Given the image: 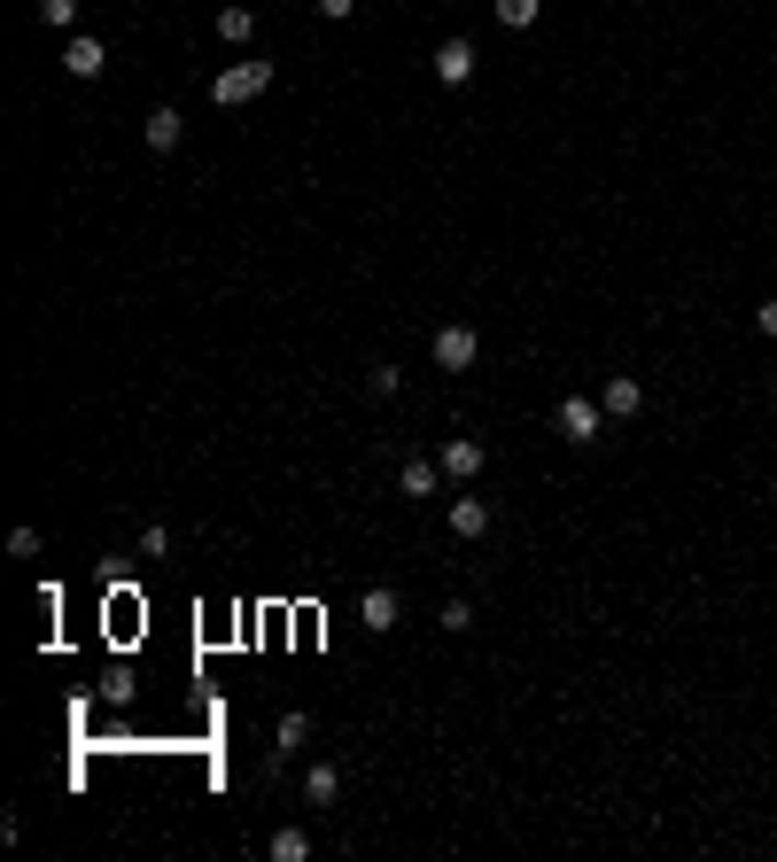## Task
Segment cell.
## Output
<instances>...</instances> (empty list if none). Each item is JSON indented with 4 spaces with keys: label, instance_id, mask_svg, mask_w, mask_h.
Listing matches in <instances>:
<instances>
[{
    "label": "cell",
    "instance_id": "cell-1",
    "mask_svg": "<svg viewBox=\"0 0 777 862\" xmlns=\"http://www.w3.org/2000/svg\"><path fill=\"white\" fill-rule=\"evenodd\" d=\"M265 85H273V62H226V70L210 78V102H218V110H249Z\"/></svg>",
    "mask_w": 777,
    "mask_h": 862
},
{
    "label": "cell",
    "instance_id": "cell-12",
    "mask_svg": "<svg viewBox=\"0 0 777 862\" xmlns=\"http://www.w3.org/2000/svg\"><path fill=\"white\" fill-rule=\"evenodd\" d=\"M218 39H226V47H249V39H256V16L241 9V0H226V9H218Z\"/></svg>",
    "mask_w": 777,
    "mask_h": 862
},
{
    "label": "cell",
    "instance_id": "cell-7",
    "mask_svg": "<svg viewBox=\"0 0 777 862\" xmlns=\"http://www.w3.org/2000/svg\"><path fill=\"white\" fill-rule=\"evenodd\" d=\"M475 62H482V55H475V39H444V47H436V78H444V85H467V78H475Z\"/></svg>",
    "mask_w": 777,
    "mask_h": 862
},
{
    "label": "cell",
    "instance_id": "cell-18",
    "mask_svg": "<svg viewBox=\"0 0 777 862\" xmlns=\"http://www.w3.org/2000/svg\"><path fill=\"white\" fill-rule=\"evenodd\" d=\"M436 622H444L452 637H467V630H475V607H467V598H444V614H436Z\"/></svg>",
    "mask_w": 777,
    "mask_h": 862
},
{
    "label": "cell",
    "instance_id": "cell-17",
    "mask_svg": "<svg viewBox=\"0 0 777 862\" xmlns=\"http://www.w3.org/2000/svg\"><path fill=\"white\" fill-rule=\"evenodd\" d=\"M39 24H47V32H70V24H78V0H39Z\"/></svg>",
    "mask_w": 777,
    "mask_h": 862
},
{
    "label": "cell",
    "instance_id": "cell-20",
    "mask_svg": "<svg viewBox=\"0 0 777 862\" xmlns=\"http://www.w3.org/2000/svg\"><path fill=\"white\" fill-rule=\"evenodd\" d=\"M311 9H319L327 24H351V16H358V0H311Z\"/></svg>",
    "mask_w": 777,
    "mask_h": 862
},
{
    "label": "cell",
    "instance_id": "cell-2",
    "mask_svg": "<svg viewBox=\"0 0 777 862\" xmlns=\"http://www.w3.org/2000/svg\"><path fill=\"white\" fill-rule=\"evenodd\" d=\"M552 427H560L568 444H598V427H607V412H598V396H560Z\"/></svg>",
    "mask_w": 777,
    "mask_h": 862
},
{
    "label": "cell",
    "instance_id": "cell-11",
    "mask_svg": "<svg viewBox=\"0 0 777 862\" xmlns=\"http://www.w3.org/2000/svg\"><path fill=\"white\" fill-rule=\"evenodd\" d=\"M452 537H490V505L482 497H452Z\"/></svg>",
    "mask_w": 777,
    "mask_h": 862
},
{
    "label": "cell",
    "instance_id": "cell-3",
    "mask_svg": "<svg viewBox=\"0 0 777 862\" xmlns=\"http://www.w3.org/2000/svg\"><path fill=\"white\" fill-rule=\"evenodd\" d=\"M475 358H482V334H475V326H444V334H436V366H444V373H467Z\"/></svg>",
    "mask_w": 777,
    "mask_h": 862
},
{
    "label": "cell",
    "instance_id": "cell-8",
    "mask_svg": "<svg viewBox=\"0 0 777 862\" xmlns=\"http://www.w3.org/2000/svg\"><path fill=\"white\" fill-rule=\"evenodd\" d=\"M436 467H444V474H452V482H475V474H482V444H475V436H452V444H444V459H436Z\"/></svg>",
    "mask_w": 777,
    "mask_h": 862
},
{
    "label": "cell",
    "instance_id": "cell-5",
    "mask_svg": "<svg viewBox=\"0 0 777 862\" xmlns=\"http://www.w3.org/2000/svg\"><path fill=\"white\" fill-rule=\"evenodd\" d=\"M62 70H70V78H102V70H110V47H102L94 32H78V39L62 47Z\"/></svg>",
    "mask_w": 777,
    "mask_h": 862
},
{
    "label": "cell",
    "instance_id": "cell-9",
    "mask_svg": "<svg viewBox=\"0 0 777 862\" xmlns=\"http://www.w3.org/2000/svg\"><path fill=\"white\" fill-rule=\"evenodd\" d=\"M180 133H187V117H180V110H148V125H140V140H148L156 156L180 148Z\"/></svg>",
    "mask_w": 777,
    "mask_h": 862
},
{
    "label": "cell",
    "instance_id": "cell-14",
    "mask_svg": "<svg viewBox=\"0 0 777 862\" xmlns=\"http://www.w3.org/2000/svg\"><path fill=\"white\" fill-rule=\"evenodd\" d=\"M334 793H342V769H334V761H319L311 778H304V801H311V808H334Z\"/></svg>",
    "mask_w": 777,
    "mask_h": 862
},
{
    "label": "cell",
    "instance_id": "cell-13",
    "mask_svg": "<svg viewBox=\"0 0 777 862\" xmlns=\"http://www.w3.org/2000/svg\"><path fill=\"white\" fill-rule=\"evenodd\" d=\"M265 854H273V862H304V854H311V831H304V824H281V831L265 839Z\"/></svg>",
    "mask_w": 777,
    "mask_h": 862
},
{
    "label": "cell",
    "instance_id": "cell-4",
    "mask_svg": "<svg viewBox=\"0 0 777 862\" xmlns=\"http://www.w3.org/2000/svg\"><path fill=\"white\" fill-rule=\"evenodd\" d=\"M598 412H607V419H638V412H645V389H638L630 373H607V389H598Z\"/></svg>",
    "mask_w": 777,
    "mask_h": 862
},
{
    "label": "cell",
    "instance_id": "cell-16",
    "mask_svg": "<svg viewBox=\"0 0 777 862\" xmlns=\"http://www.w3.org/2000/svg\"><path fill=\"white\" fill-rule=\"evenodd\" d=\"M311 738V715H281V738H273V761H288L296 746Z\"/></svg>",
    "mask_w": 777,
    "mask_h": 862
},
{
    "label": "cell",
    "instance_id": "cell-10",
    "mask_svg": "<svg viewBox=\"0 0 777 862\" xmlns=\"http://www.w3.org/2000/svg\"><path fill=\"white\" fill-rule=\"evenodd\" d=\"M397 482H404V497H436L444 467H436V459H404V467H397Z\"/></svg>",
    "mask_w": 777,
    "mask_h": 862
},
{
    "label": "cell",
    "instance_id": "cell-6",
    "mask_svg": "<svg viewBox=\"0 0 777 862\" xmlns=\"http://www.w3.org/2000/svg\"><path fill=\"white\" fill-rule=\"evenodd\" d=\"M397 614H404V607H397V590H389V583H374V590L358 598V622H366L374 637H389V630H397Z\"/></svg>",
    "mask_w": 777,
    "mask_h": 862
},
{
    "label": "cell",
    "instance_id": "cell-15",
    "mask_svg": "<svg viewBox=\"0 0 777 862\" xmlns=\"http://www.w3.org/2000/svg\"><path fill=\"white\" fill-rule=\"evenodd\" d=\"M537 16H545V0H498V24L505 32H529Z\"/></svg>",
    "mask_w": 777,
    "mask_h": 862
},
{
    "label": "cell",
    "instance_id": "cell-19",
    "mask_svg": "<svg viewBox=\"0 0 777 862\" xmlns=\"http://www.w3.org/2000/svg\"><path fill=\"white\" fill-rule=\"evenodd\" d=\"M366 389H374V396H397V389H404V373H397V366H374V373H366Z\"/></svg>",
    "mask_w": 777,
    "mask_h": 862
},
{
    "label": "cell",
    "instance_id": "cell-21",
    "mask_svg": "<svg viewBox=\"0 0 777 862\" xmlns=\"http://www.w3.org/2000/svg\"><path fill=\"white\" fill-rule=\"evenodd\" d=\"M754 326H762V334H777V296H769V303H754Z\"/></svg>",
    "mask_w": 777,
    "mask_h": 862
}]
</instances>
